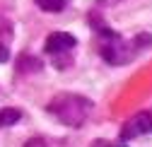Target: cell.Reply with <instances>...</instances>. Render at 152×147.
Listing matches in <instances>:
<instances>
[{
    "mask_svg": "<svg viewBox=\"0 0 152 147\" xmlns=\"http://www.w3.org/2000/svg\"><path fill=\"white\" fill-rule=\"evenodd\" d=\"M92 108V101H87L85 97H75V94H58L51 104L48 111L65 125L80 128L87 118V111Z\"/></svg>",
    "mask_w": 152,
    "mask_h": 147,
    "instance_id": "1",
    "label": "cell"
},
{
    "mask_svg": "<svg viewBox=\"0 0 152 147\" xmlns=\"http://www.w3.org/2000/svg\"><path fill=\"white\" fill-rule=\"evenodd\" d=\"M104 34V44H102V56L111 63V65H123L133 58V51L126 46V41L118 34H113L109 29H102Z\"/></svg>",
    "mask_w": 152,
    "mask_h": 147,
    "instance_id": "2",
    "label": "cell"
},
{
    "mask_svg": "<svg viewBox=\"0 0 152 147\" xmlns=\"http://www.w3.org/2000/svg\"><path fill=\"white\" fill-rule=\"evenodd\" d=\"M147 133H152V111H140L133 118H128V123L121 130V140H133Z\"/></svg>",
    "mask_w": 152,
    "mask_h": 147,
    "instance_id": "3",
    "label": "cell"
},
{
    "mask_svg": "<svg viewBox=\"0 0 152 147\" xmlns=\"http://www.w3.org/2000/svg\"><path fill=\"white\" fill-rule=\"evenodd\" d=\"M75 44V36L72 34H65V31H53L48 34L46 39V53H61V51H70Z\"/></svg>",
    "mask_w": 152,
    "mask_h": 147,
    "instance_id": "4",
    "label": "cell"
},
{
    "mask_svg": "<svg viewBox=\"0 0 152 147\" xmlns=\"http://www.w3.org/2000/svg\"><path fill=\"white\" fill-rule=\"evenodd\" d=\"M20 118H22L20 108H3L0 111V125H15Z\"/></svg>",
    "mask_w": 152,
    "mask_h": 147,
    "instance_id": "5",
    "label": "cell"
},
{
    "mask_svg": "<svg viewBox=\"0 0 152 147\" xmlns=\"http://www.w3.org/2000/svg\"><path fill=\"white\" fill-rule=\"evenodd\" d=\"M36 5L46 12H61L65 7V0H36Z\"/></svg>",
    "mask_w": 152,
    "mask_h": 147,
    "instance_id": "6",
    "label": "cell"
},
{
    "mask_svg": "<svg viewBox=\"0 0 152 147\" xmlns=\"http://www.w3.org/2000/svg\"><path fill=\"white\" fill-rule=\"evenodd\" d=\"M150 46H152V36L150 34L135 36V48H150Z\"/></svg>",
    "mask_w": 152,
    "mask_h": 147,
    "instance_id": "7",
    "label": "cell"
},
{
    "mask_svg": "<svg viewBox=\"0 0 152 147\" xmlns=\"http://www.w3.org/2000/svg\"><path fill=\"white\" fill-rule=\"evenodd\" d=\"M24 147H46V140L44 138H29L24 142Z\"/></svg>",
    "mask_w": 152,
    "mask_h": 147,
    "instance_id": "8",
    "label": "cell"
},
{
    "mask_svg": "<svg viewBox=\"0 0 152 147\" xmlns=\"http://www.w3.org/2000/svg\"><path fill=\"white\" fill-rule=\"evenodd\" d=\"M89 147H123V145H121V142L116 145V142H106V140H94Z\"/></svg>",
    "mask_w": 152,
    "mask_h": 147,
    "instance_id": "9",
    "label": "cell"
},
{
    "mask_svg": "<svg viewBox=\"0 0 152 147\" xmlns=\"http://www.w3.org/2000/svg\"><path fill=\"white\" fill-rule=\"evenodd\" d=\"M7 58H10V51H7L5 46H0V63H5Z\"/></svg>",
    "mask_w": 152,
    "mask_h": 147,
    "instance_id": "10",
    "label": "cell"
}]
</instances>
